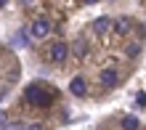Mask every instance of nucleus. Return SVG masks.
<instances>
[{"instance_id": "obj_15", "label": "nucleus", "mask_w": 146, "mask_h": 130, "mask_svg": "<svg viewBox=\"0 0 146 130\" xmlns=\"http://www.w3.org/2000/svg\"><path fill=\"white\" fill-rule=\"evenodd\" d=\"M85 3H98V0H85Z\"/></svg>"}, {"instance_id": "obj_7", "label": "nucleus", "mask_w": 146, "mask_h": 130, "mask_svg": "<svg viewBox=\"0 0 146 130\" xmlns=\"http://www.w3.org/2000/svg\"><path fill=\"white\" fill-rule=\"evenodd\" d=\"M130 27H133V21H130V19H119V21H114L117 34H127V32H130Z\"/></svg>"}, {"instance_id": "obj_8", "label": "nucleus", "mask_w": 146, "mask_h": 130, "mask_svg": "<svg viewBox=\"0 0 146 130\" xmlns=\"http://www.w3.org/2000/svg\"><path fill=\"white\" fill-rule=\"evenodd\" d=\"M122 127L125 130H138V119H135V117H125L122 119Z\"/></svg>"}, {"instance_id": "obj_14", "label": "nucleus", "mask_w": 146, "mask_h": 130, "mask_svg": "<svg viewBox=\"0 0 146 130\" xmlns=\"http://www.w3.org/2000/svg\"><path fill=\"white\" fill-rule=\"evenodd\" d=\"M27 130H40V127H37V125H32V127H27Z\"/></svg>"}, {"instance_id": "obj_5", "label": "nucleus", "mask_w": 146, "mask_h": 130, "mask_svg": "<svg viewBox=\"0 0 146 130\" xmlns=\"http://www.w3.org/2000/svg\"><path fill=\"white\" fill-rule=\"evenodd\" d=\"M117 82H119V77H117L114 69H106V72H101V85H104V88H114Z\"/></svg>"}, {"instance_id": "obj_3", "label": "nucleus", "mask_w": 146, "mask_h": 130, "mask_svg": "<svg viewBox=\"0 0 146 130\" xmlns=\"http://www.w3.org/2000/svg\"><path fill=\"white\" fill-rule=\"evenodd\" d=\"M48 32H50V24L45 19H37L35 24H32V29H29V34H32V37H37V40L48 37Z\"/></svg>"}, {"instance_id": "obj_17", "label": "nucleus", "mask_w": 146, "mask_h": 130, "mask_svg": "<svg viewBox=\"0 0 146 130\" xmlns=\"http://www.w3.org/2000/svg\"><path fill=\"white\" fill-rule=\"evenodd\" d=\"M0 101H3V96H0Z\"/></svg>"}, {"instance_id": "obj_2", "label": "nucleus", "mask_w": 146, "mask_h": 130, "mask_svg": "<svg viewBox=\"0 0 146 130\" xmlns=\"http://www.w3.org/2000/svg\"><path fill=\"white\" fill-rule=\"evenodd\" d=\"M48 56H50V61H64L66 56H69V45L66 42H53L48 50Z\"/></svg>"}, {"instance_id": "obj_11", "label": "nucleus", "mask_w": 146, "mask_h": 130, "mask_svg": "<svg viewBox=\"0 0 146 130\" xmlns=\"http://www.w3.org/2000/svg\"><path fill=\"white\" fill-rule=\"evenodd\" d=\"M141 53V45H127V56H138Z\"/></svg>"}, {"instance_id": "obj_6", "label": "nucleus", "mask_w": 146, "mask_h": 130, "mask_svg": "<svg viewBox=\"0 0 146 130\" xmlns=\"http://www.w3.org/2000/svg\"><path fill=\"white\" fill-rule=\"evenodd\" d=\"M85 90H88V88H85L82 77H74V80L69 82V93H72V96H85Z\"/></svg>"}, {"instance_id": "obj_10", "label": "nucleus", "mask_w": 146, "mask_h": 130, "mask_svg": "<svg viewBox=\"0 0 146 130\" xmlns=\"http://www.w3.org/2000/svg\"><path fill=\"white\" fill-rule=\"evenodd\" d=\"M85 50H88L85 40H77V42H74V53H77V56H85Z\"/></svg>"}, {"instance_id": "obj_12", "label": "nucleus", "mask_w": 146, "mask_h": 130, "mask_svg": "<svg viewBox=\"0 0 146 130\" xmlns=\"http://www.w3.org/2000/svg\"><path fill=\"white\" fill-rule=\"evenodd\" d=\"M3 130H27V127H24V125H19V122H11V125H5Z\"/></svg>"}, {"instance_id": "obj_4", "label": "nucleus", "mask_w": 146, "mask_h": 130, "mask_svg": "<svg viewBox=\"0 0 146 130\" xmlns=\"http://www.w3.org/2000/svg\"><path fill=\"white\" fill-rule=\"evenodd\" d=\"M111 27H114V24H111V19H106V16H101V19L93 21V32L96 34H106V32H111Z\"/></svg>"}, {"instance_id": "obj_16", "label": "nucleus", "mask_w": 146, "mask_h": 130, "mask_svg": "<svg viewBox=\"0 0 146 130\" xmlns=\"http://www.w3.org/2000/svg\"><path fill=\"white\" fill-rule=\"evenodd\" d=\"M5 3H8V0H0V5H5Z\"/></svg>"}, {"instance_id": "obj_13", "label": "nucleus", "mask_w": 146, "mask_h": 130, "mask_svg": "<svg viewBox=\"0 0 146 130\" xmlns=\"http://www.w3.org/2000/svg\"><path fill=\"white\" fill-rule=\"evenodd\" d=\"M0 125L5 127V114H3V111H0Z\"/></svg>"}, {"instance_id": "obj_1", "label": "nucleus", "mask_w": 146, "mask_h": 130, "mask_svg": "<svg viewBox=\"0 0 146 130\" xmlns=\"http://www.w3.org/2000/svg\"><path fill=\"white\" fill-rule=\"evenodd\" d=\"M53 93H50L48 88H42V85H29L27 88V101L32 103V106H40V109H45V106H50V98Z\"/></svg>"}, {"instance_id": "obj_9", "label": "nucleus", "mask_w": 146, "mask_h": 130, "mask_svg": "<svg viewBox=\"0 0 146 130\" xmlns=\"http://www.w3.org/2000/svg\"><path fill=\"white\" fill-rule=\"evenodd\" d=\"M27 34H29V32H19V34L13 37V45H29V37H27Z\"/></svg>"}]
</instances>
